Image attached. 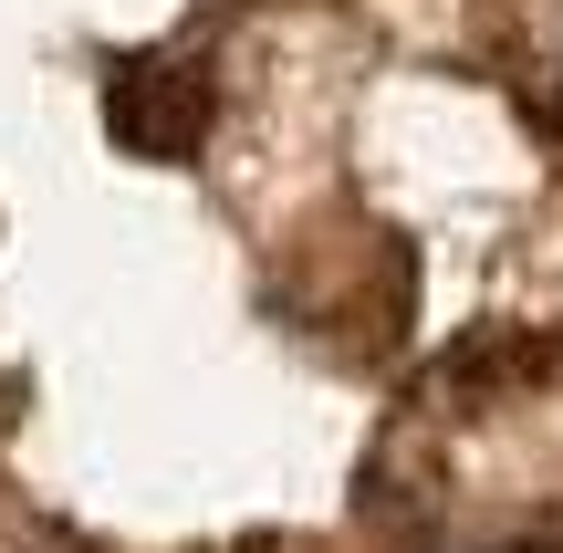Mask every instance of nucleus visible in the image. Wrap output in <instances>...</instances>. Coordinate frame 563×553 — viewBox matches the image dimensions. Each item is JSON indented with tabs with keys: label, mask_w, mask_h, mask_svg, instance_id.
<instances>
[{
	"label": "nucleus",
	"mask_w": 563,
	"mask_h": 553,
	"mask_svg": "<svg viewBox=\"0 0 563 553\" xmlns=\"http://www.w3.org/2000/svg\"><path fill=\"white\" fill-rule=\"evenodd\" d=\"M0 553H563V0H0Z\"/></svg>",
	"instance_id": "obj_1"
}]
</instances>
